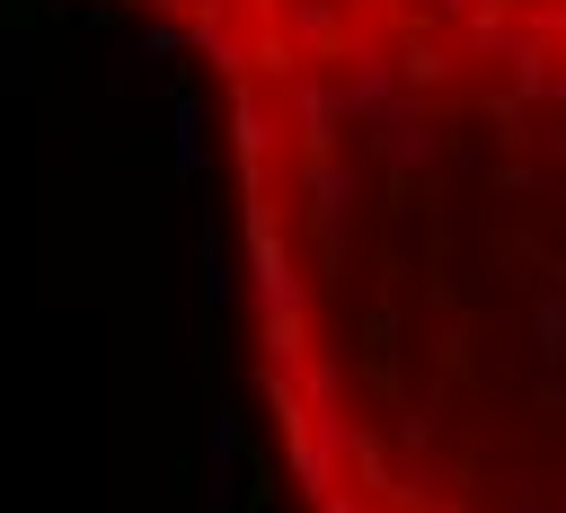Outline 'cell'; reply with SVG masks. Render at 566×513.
<instances>
[{
    "label": "cell",
    "mask_w": 566,
    "mask_h": 513,
    "mask_svg": "<svg viewBox=\"0 0 566 513\" xmlns=\"http://www.w3.org/2000/svg\"><path fill=\"white\" fill-rule=\"evenodd\" d=\"M212 97L301 513H566V0H115Z\"/></svg>",
    "instance_id": "1"
}]
</instances>
